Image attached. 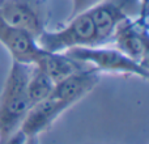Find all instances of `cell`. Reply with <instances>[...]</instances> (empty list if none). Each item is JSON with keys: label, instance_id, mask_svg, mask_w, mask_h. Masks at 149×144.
Instances as JSON below:
<instances>
[{"label": "cell", "instance_id": "1", "mask_svg": "<svg viewBox=\"0 0 149 144\" xmlns=\"http://www.w3.org/2000/svg\"><path fill=\"white\" fill-rule=\"evenodd\" d=\"M33 64L12 62L0 93V144L21 129L31 103L26 93L29 73Z\"/></svg>", "mask_w": 149, "mask_h": 144}, {"label": "cell", "instance_id": "2", "mask_svg": "<svg viewBox=\"0 0 149 144\" xmlns=\"http://www.w3.org/2000/svg\"><path fill=\"white\" fill-rule=\"evenodd\" d=\"M65 54L82 64L95 68L101 73L107 72V73L132 75L144 80L149 77L148 64H143L131 59L113 45L74 47L65 51Z\"/></svg>", "mask_w": 149, "mask_h": 144}, {"label": "cell", "instance_id": "3", "mask_svg": "<svg viewBox=\"0 0 149 144\" xmlns=\"http://www.w3.org/2000/svg\"><path fill=\"white\" fill-rule=\"evenodd\" d=\"M37 43L49 52H65L74 47L97 46L98 36L89 12L68 18L67 25L59 29L46 28L38 37Z\"/></svg>", "mask_w": 149, "mask_h": 144}, {"label": "cell", "instance_id": "4", "mask_svg": "<svg viewBox=\"0 0 149 144\" xmlns=\"http://www.w3.org/2000/svg\"><path fill=\"white\" fill-rule=\"evenodd\" d=\"M0 18L4 22L37 37L47 28V0H0Z\"/></svg>", "mask_w": 149, "mask_h": 144}, {"label": "cell", "instance_id": "5", "mask_svg": "<svg viewBox=\"0 0 149 144\" xmlns=\"http://www.w3.org/2000/svg\"><path fill=\"white\" fill-rule=\"evenodd\" d=\"M148 18H127L114 31L111 43L123 54L148 64Z\"/></svg>", "mask_w": 149, "mask_h": 144}, {"label": "cell", "instance_id": "6", "mask_svg": "<svg viewBox=\"0 0 149 144\" xmlns=\"http://www.w3.org/2000/svg\"><path fill=\"white\" fill-rule=\"evenodd\" d=\"M0 43L7 49L13 62L36 64L45 52L37 39L28 31L12 26L0 18Z\"/></svg>", "mask_w": 149, "mask_h": 144}, {"label": "cell", "instance_id": "7", "mask_svg": "<svg viewBox=\"0 0 149 144\" xmlns=\"http://www.w3.org/2000/svg\"><path fill=\"white\" fill-rule=\"evenodd\" d=\"M73 105L74 103L71 101L50 96L31 106L21 124V130L26 135H41L43 131L49 130L52 123Z\"/></svg>", "mask_w": 149, "mask_h": 144}, {"label": "cell", "instance_id": "8", "mask_svg": "<svg viewBox=\"0 0 149 144\" xmlns=\"http://www.w3.org/2000/svg\"><path fill=\"white\" fill-rule=\"evenodd\" d=\"M100 80L101 72H98L93 67L85 66L73 73L68 75L60 81L55 82L51 96L77 103L97 87Z\"/></svg>", "mask_w": 149, "mask_h": 144}, {"label": "cell", "instance_id": "9", "mask_svg": "<svg viewBox=\"0 0 149 144\" xmlns=\"http://www.w3.org/2000/svg\"><path fill=\"white\" fill-rule=\"evenodd\" d=\"M34 66L41 67L54 80V82L60 81L62 79L67 77L68 75L85 67V64L74 60L73 58H71L65 52H49V51H45Z\"/></svg>", "mask_w": 149, "mask_h": 144}, {"label": "cell", "instance_id": "10", "mask_svg": "<svg viewBox=\"0 0 149 144\" xmlns=\"http://www.w3.org/2000/svg\"><path fill=\"white\" fill-rule=\"evenodd\" d=\"M55 82L49 75L38 66H31L29 73L28 84H26V93L31 106L50 97L54 90Z\"/></svg>", "mask_w": 149, "mask_h": 144}, {"label": "cell", "instance_id": "11", "mask_svg": "<svg viewBox=\"0 0 149 144\" xmlns=\"http://www.w3.org/2000/svg\"><path fill=\"white\" fill-rule=\"evenodd\" d=\"M103 0H71V15L68 18H72L84 12H89L93 7L100 4Z\"/></svg>", "mask_w": 149, "mask_h": 144}, {"label": "cell", "instance_id": "12", "mask_svg": "<svg viewBox=\"0 0 149 144\" xmlns=\"http://www.w3.org/2000/svg\"><path fill=\"white\" fill-rule=\"evenodd\" d=\"M28 136L29 135H26L22 130L18 129L17 131H15L12 135H9L1 144H25Z\"/></svg>", "mask_w": 149, "mask_h": 144}, {"label": "cell", "instance_id": "13", "mask_svg": "<svg viewBox=\"0 0 149 144\" xmlns=\"http://www.w3.org/2000/svg\"><path fill=\"white\" fill-rule=\"evenodd\" d=\"M25 144H41V142H39V135H29Z\"/></svg>", "mask_w": 149, "mask_h": 144}, {"label": "cell", "instance_id": "14", "mask_svg": "<svg viewBox=\"0 0 149 144\" xmlns=\"http://www.w3.org/2000/svg\"><path fill=\"white\" fill-rule=\"evenodd\" d=\"M141 3H143V7H144V9L148 10V0H141Z\"/></svg>", "mask_w": 149, "mask_h": 144}]
</instances>
